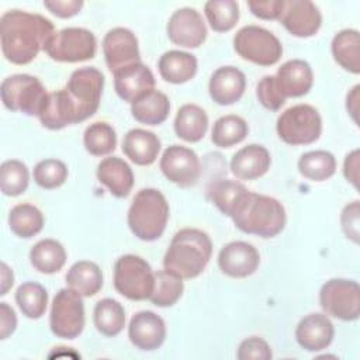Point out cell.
<instances>
[{
    "label": "cell",
    "mask_w": 360,
    "mask_h": 360,
    "mask_svg": "<svg viewBox=\"0 0 360 360\" xmlns=\"http://www.w3.org/2000/svg\"><path fill=\"white\" fill-rule=\"evenodd\" d=\"M53 34L52 21L41 14L8 10L0 18L1 52L14 65L32 62Z\"/></svg>",
    "instance_id": "6da1fadb"
},
{
    "label": "cell",
    "mask_w": 360,
    "mask_h": 360,
    "mask_svg": "<svg viewBox=\"0 0 360 360\" xmlns=\"http://www.w3.org/2000/svg\"><path fill=\"white\" fill-rule=\"evenodd\" d=\"M212 255L210 236L195 228H184L176 232L163 259L165 270L180 278H194L200 276Z\"/></svg>",
    "instance_id": "7a4b0ae2"
},
{
    "label": "cell",
    "mask_w": 360,
    "mask_h": 360,
    "mask_svg": "<svg viewBox=\"0 0 360 360\" xmlns=\"http://www.w3.org/2000/svg\"><path fill=\"white\" fill-rule=\"evenodd\" d=\"M232 221L245 233L274 238L284 229L287 215L278 200L250 191Z\"/></svg>",
    "instance_id": "3957f363"
},
{
    "label": "cell",
    "mask_w": 360,
    "mask_h": 360,
    "mask_svg": "<svg viewBox=\"0 0 360 360\" xmlns=\"http://www.w3.org/2000/svg\"><path fill=\"white\" fill-rule=\"evenodd\" d=\"M169 204L166 197L156 188L139 190L128 210V226L141 240L159 239L167 225Z\"/></svg>",
    "instance_id": "277c9868"
},
{
    "label": "cell",
    "mask_w": 360,
    "mask_h": 360,
    "mask_svg": "<svg viewBox=\"0 0 360 360\" xmlns=\"http://www.w3.org/2000/svg\"><path fill=\"white\" fill-rule=\"evenodd\" d=\"M114 287L128 300H149L155 287V273L141 256L124 255L114 264Z\"/></svg>",
    "instance_id": "5b68a950"
},
{
    "label": "cell",
    "mask_w": 360,
    "mask_h": 360,
    "mask_svg": "<svg viewBox=\"0 0 360 360\" xmlns=\"http://www.w3.org/2000/svg\"><path fill=\"white\" fill-rule=\"evenodd\" d=\"M277 135L288 145H309L319 139L322 118L309 104H297L280 114L276 124Z\"/></svg>",
    "instance_id": "8992f818"
},
{
    "label": "cell",
    "mask_w": 360,
    "mask_h": 360,
    "mask_svg": "<svg viewBox=\"0 0 360 360\" xmlns=\"http://www.w3.org/2000/svg\"><path fill=\"white\" fill-rule=\"evenodd\" d=\"M0 94L7 110L38 117L49 93L35 76L18 73L3 80Z\"/></svg>",
    "instance_id": "52a82bcc"
},
{
    "label": "cell",
    "mask_w": 360,
    "mask_h": 360,
    "mask_svg": "<svg viewBox=\"0 0 360 360\" xmlns=\"http://www.w3.org/2000/svg\"><path fill=\"white\" fill-rule=\"evenodd\" d=\"M236 53L260 66L276 65L283 55V45L269 30L259 25H245L233 37Z\"/></svg>",
    "instance_id": "ba28073f"
},
{
    "label": "cell",
    "mask_w": 360,
    "mask_h": 360,
    "mask_svg": "<svg viewBox=\"0 0 360 360\" xmlns=\"http://www.w3.org/2000/svg\"><path fill=\"white\" fill-rule=\"evenodd\" d=\"M44 51L56 62L76 63L93 59L97 52V39L86 28L69 27L55 32Z\"/></svg>",
    "instance_id": "9c48e42d"
},
{
    "label": "cell",
    "mask_w": 360,
    "mask_h": 360,
    "mask_svg": "<svg viewBox=\"0 0 360 360\" xmlns=\"http://www.w3.org/2000/svg\"><path fill=\"white\" fill-rule=\"evenodd\" d=\"M84 302L83 297L70 287L56 292L51 307L49 326L55 336L75 339L84 329Z\"/></svg>",
    "instance_id": "30bf717a"
},
{
    "label": "cell",
    "mask_w": 360,
    "mask_h": 360,
    "mask_svg": "<svg viewBox=\"0 0 360 360\" xmlns=\"http://www.w3.org/2000/svg\"><path fill=\"white\" fill-rule=\"evenodd\" d=\"M319 304L326 315L356 321L360 315V287L354 280L332 278L321 287Z\"/></svg>",
    "instance_id": "8fae6325"
},
{
    "label": "cell",
    "mask_w": 360,
    "mask_h": 360,
    "mask_svg": "<svg viewBox=\"0 0 360 360\" xmlns=\"http://www.w3.org/2000/svg\"><path fill=\"white\" fill-rule=\"evenodd\" d=\"M65 89L77 110L79 122H82L98 110L104 89V76L96 68H80L70 75Z\"/></svg>",
    "instance_id": "7c38bea8"
},
{
    "label": "cell",
    "mask_w": 360,
    "mask_h": 360,
    "mask_svg": "<svg viewBox=\"0 0 360 360\" xmlns=\"http://www.w3.org/2000/svg\"><path fill=\"white\" fill-rule=\"evenodd\" d=\"M160 170L167 180L180 186L191 187L201 176V163L194 150L181 145L165 149L160 158Z\"/></svg>",
    "instance_id": "4fadbf2b"
},
{
    "label": "cell",
    "mask_w": 360,
    "mask_h": 360,
    "mask_svg": "<svg viewBox=\"0 0 360 360\" xmlns=\"http://www.w3.org/2000/svg\"><path fill=\"white\" fill-rule=\"evenodd\" d=\"M169 39L183 48H198L207 38V27L201 14L191 7L176 10L166 25Z\"/></svg>",
    "instance_id": "5bb4252c"
},
{
    "label": "cell",
    "mask_w": 360,
    "mask_h": 360,
    "mask_svg": "<svg viewBox=\"0 0 360 360\" xmlns=\"http://www.w3.org/2000/svg\"><path fill=\"white\" fill-rule=\"evenodd\" d=\"M103 53L112 73L121 68L141 62L138 39L131 30L124 27L112 28L105 34L103 39Z\"/></svg>",
    "instance_id": "9a60e30c"
},
{
    "label": "cell",
    "mask_w": 360,
    "mask_h": 360,
    "mask_svg": "<svg viewBox=\"0 0 360 360\" xmlns=\"http://www.w3.org/2000/svg\"><path fill=\"white\" fill-rule=\"evenodd\" d=\"M280 21L291 35L309 38L319 31L322 15L319 8L309 0H284Z\"/></svg>",
    "instance_id": "2e32d148"
},
{
    "label": "cell",
    "mask_w": 360,
    "mask_h": 360,
    "mask_svg": "<svg viewBox=\"0 0 360 360\" xmlns=\"http://www.w3.org/2000/svg\"><path fill=\"white\" fill-rule=\"evenodd\" d=\"M260 264L257 249L243 240L226 243L218 255V266L221 271L233 278H245L253 274Z\"/></svg>",
    "instance_id": "e0dca14e"
},
{
    "label": "cell",
    "mask_w": 360,
    "mask_h": 360,
    "mask_svg": "<svg viewBox=\"0 0 360 360\" xmlns=\"http://www.w3.org/2000/svg\"><path fill=\"white\" fill-rule=\"evenodd\" d=\"M112 75L115 93L127 103L132 104L146 93L155 90V76L142 62L121 68Z\"/></svg>",
    "instance_id": "ac0fdd59"
},
{
    "label": "cell",
    "mask_w": 360,
    "mask_h": 360,
    "mask_svg": "<svg viewBox=\"0 0 360 360\" xmlns=\"http://www.w3.org/2000/svg\"><path fill=\"white\" fill-rule=\"evenodd\" d=\"M128 338L139 350L152 352L159 349L166 339L165 321L152 311L136 312L128 326Z\"/></svg>",
    "instance_id": "d6986e66"
},
{
    "label": "cell",
    "mask_w": 360,
    "mask_h": 360,
    "mask_svg": "<svg viewBox=\"0 0 360 360\" xmlns=\"http://www.w3.org/2000/svg\"><path fill=\"white\" fill-rule=\"evenodd\" d=\"M335 336V328L325 314H309L304 316L295 328L297 343L307 352H321L326 349Z\"/></svg>",
    "instance_id": "ffe728a7"
},
{
    "label": "cell",
    "mask_w": 360,
    "mask_h": 360,
    "mask_svg": "<svg viewBox=\"0 0 360 360\" xmlns=\"http://www.w3.org/2000/svg\"><path fill=\"white\" fill-rule=\"evenodd\" d=\"M276 84L281 96L288 97L305 96L314 84V73L308 62L302 59H291L284 62L274 76Z\"/></svg>",
    "instance_id": "44dd1931"
},
{
    "label": "cell",
    "mask_w": 360,
    "mask_h": 360,
    "mask_svg": "<svg viewBox=\"0 0 360 360\" xmlns=\"http://www.w3.org/2000/svg\"><path fill=\"white\" fill-rule=\"evenodd\" d=\"M246 77L235 66L218 68L208 83L211 98L219 105H231L240 100L245 93Z\"/></svg>",
    "instance_id": "7402d4cb"
},
{
    "label": "cell",
    "mask_w": 360,
    "mask_h": 360,
    "mask_svg": "<svg viewBox=\"0 0 360 360\" xmlns=\"http://www.w3.org/2000/svg\"><path fill=\"white\" fill-rule=\"evenodd\" d=\"M38 118L45 128L53 131L79 124L77 110L66 89L48 94Z\"/></svg>",
    "instance_id": "603a6c76"
},
{
    "label": "cell",
    "mask_w": 360,
    "mask_h": 360,
    "mask_svg": "<svg viewBox=\"0 0 360 360\" xmlns=\"http://www.w3.org/2000/svg\"><path fill=\"white\" fill-rule=\"evenodd\" d=\"M271 158L269 150L257 143H250L239 149L231 159L229 167L239 180H255L267 173Z\"/></svg>",
    "instance_id": "cb8c5ba5"
},
{
    "label": "cell",
    "mask_w": 360,
    "mask_h": 360,
    "mask_svg": "<svg viewBox=\"0 0 360 360\" xmlns=\"http://www.w3.org/2000/svg\"><path fill=\"white\" fill-rule=\"evenodd\" d=\"M97 179L117 198H125L134 187V173L131 166L117 158H104L97 166Z\"/></svg>",
    "instance_id": "d4e9b609"
},
{
    "label": "cell",
    "mask_w": 360,
    "mask_h": 360,
    "mask_svg": "<svg viewBox=\"0 0 360 360\" xmlns=\"http://www.w3.org/2000/svg\"><path fill=\"white\" fill-rule=\"evenodd\" d=\"M124 155L138 166L152 165L160 152V139L142 128L129 129L122 139Z\"/></svg>",
    "instance_id": "484cf974"
},
{
    "label": "cell",
    "mask_w": 360,
    "mask_h": 360,
    "mask_svg": "<svg viewBox=\"0 0 360 360\" xmlns=\"http://www.w3.org/2000/svg\"><path fill=\"white\" fill-rule=\"evenodd\" d=\"M250 191L242 183L229 179L215 180L208 187V197L212 204L229 218L242 207Z\"/></svg>",
    "instance_id": "4316f807"
},
{
    "label": "cell",
    "mask_w": 360,
    "mask_h": 360,
    "mask_svg": "<svg viewBox=\"0 0 360 360\" xmlns=\"http://www.w3.org/2000/svg\"><path fill=\"white\" fill-rule=\"evenodd\" d=\"M158 68L163 80L173 84H181L195 76L198 62L197 58L188 52L167 51L160 56Z\"/></svg>",
    "instance_id": "83f0119b"
},
{
    "label": "cell",
    "mask_w": 360,
    "mask_h": 360,
    "mask_svg": "<svg viewBox=\"0 0 360 360\" xmlns=\"http://www.w3.org/2000/svg\"><path fill=\"white\" fill-rule=\"evenodd\" d=\"M330 49L340 68L354 75L360 73V34L357 30L339 31L332 39Z\"/></svg>",
    "instance_id": "f1b7e54d"
},
{
    "label": "cell",
    "mask_w": 360,
    "mask_h": 360,
    "mask_svg": "<svg viewBox=\"0 0 360 360\" xmlns=\"http://www.w3.org/2000/svg\"><path fill=\"white\" fill-rule=\"evenodd\" d=\"M208 129L207 112L195 104H184L179 108L174 118V132L186 142H198Z\"/></svg>",
    "instance_id": "f546056e"
},
{
    "label": "cell",
    "mask_w": 360,
    "mask_h": 360,
    "mask_svg": "<svg viewBox=\"0 0 360 360\" xmlns=\"http://www.w3.org/2000/svg\"><path fill=\"white\" fill-rule=\"evenodd\" d=\"M170 111L167 96L159 90H152L131 104L132 117L145 125H159L166 121Z\"/></svg>",
    "instance_id": "4dcf8cb0"
},
{
    "label": "cell",
    "mask_w": 360,
    "mask_h": 360,
    "mask_svg": "<svg viewBox=\"0 0 360 360\" xmlns=\"http://www.w3.org/2000/svg\"><path fill=\"white\" fill-rule=\"evenodd\" d=\"M66 284L82 297H93L103 287L101 269L94 262L79 260L68 270Z\"/></svg>",
    "instance_id": "1f68e13d"
},
{
    "label": "cell",
    "mask_w": 360,
    "mask_h": 360,
    "mask_svg": "<svg viewBox=\"0 0 360 360\" xmlns=\"http://www.w3.org/2000/svg\"><path fill=\"white\" fill-rule=\"evenodd\" d=\"M32 267L42 274L58 273L66 263V250L55 239H42L37 242L30 252Z\"/></svg>",
    "instance_id": "d6a6232c"
},
{
    "label": "cell",
    "mask_w": 360,
    "mask_h": 360,
    "mask_svg": "<svg viewBox=\"0 0 360 360\" xmlns=\"http://www.w3.org/2000/svg\"><path fill=\"white\" fill-rule=\"evenodd\" d=\"M44 214L32 204H17L8 214V226L18 238L30 239L44 228Z\"/></svg>",
    "instance_id": "836d02e7"
},
{
    "label": "cell",
    "mask_w": 360,
    "mask_h": 360,
    "mask_svg": "<svg viewBox=\"0 0 360 360\" xmlns=\"http://www.w3.org/2000/svg\"><path fill=\"white\" fill-rule=\"evenodd\" d=\"M93 321L101 335L117 336L125 326V309L112 298L100 300L94 307Z\"/></svg>",
    "instance_id": "e575fe53"
},
{
    "label": "cell",
    "mask_w": 360,
    "mask_h": 360,
    "mask_svg": "<svg viewBox=\"0 0 360 360\" xmlns=\"http://www.w3.org/2000/svg\"><path fill=\"white\" fill-rule=\"evenodd\" d=\"M249 132L246 121L235 114L219 117L211 132V141L218 148H231L240 143Z\"/></svg>",
    "instance_id": "d590c367"
},
{
    "label": "cell",
    "mask_w": 360,
    "mask_h": 360,
    "mask_svg": "<svg viewBox=\"0 0 360 360\" xmlns=\"http://www.w3.org/2000/svg\"><path fill=\"white\" fill-rule=\"evenodd\" d=\"M298 172L308 180L325 181L336 172V159L328 150H311L301 155Z\"/></svg>",
    "instance_id": "8d00e7d4"
},
{
    "label": "cell",
    "mask_w": 360,
    "mask_h": 360,
    "mask_svg": "<svg viewBox=\"0 0 360 360\" xmlns=\"http://www.w3.org/2000/svg\"><path fill=\"white\" fill-rule=\"evenodd\" d=\"M15 302L22 315L30 319H39L46 311L48 292L39 283L27 281L17 288Z\"/></svg>",
    "instance_id": "74e56055"
},
{
    "label": "cell",
    "mask_w": 360,
    "mask_h": 360,
    "mask_svg": "<svg viewBox=\"0 0 360 360\" xmlns=\"http://www.w3.org/2000/svg\"><path fill=\"white\" fill-rule=\"evenodd\" d=\"M183 290V278L167 270H160L155 273V287L149 300L156 307H172L180 300Z\"/></svg>",
    "instance_id": "f35d334b"
},
{
    "label": "cell",
    "mask_w": 360,
    "mask_h": 360,
    "mask_svg": "<svg viewBox=\"0 0 360 360\" xmlns=\"http://www.w3.org/2000/svg\"><path fill=\"white\" fill-rule=\"evenodd\" d=\"M204 13L214 31L226 32L239 20V4L233 0H210L204 4Z\"/></svg>",
    "instance_id": "ab89813d"
},
{
    "label": "cell",
    "mask_w": 360,
    "mask_h": 360,
    "mask_svg": "<svg viewBox=\"0 0 360 360\" xmlns=\"http://www.w3.org/2000/svg\"><path fill=\"white\" fill-rule=\"evenodd\" d=\"M83 143L90 155L105 156L114 152L117 146V134L107 122H93L84 131Z\"/></svg>",
    "instance_id": "60d3db41"
},
{
    "label": "cell",
    "mask_w": 360,
    "mask_h": 360,
    "mask_svg": "<svg viewBox=\"0 0 360 360\" xmlns=\"http://www.w3.org/2000/svg\"><path fill=\"white\" fill-rule=\"evenodd\" d=\"M30 184V172L25 163L17 159H10L1 163L0 187L1 193L8 197L22 194Z\"/></svg>",
    "instance_id": "b9f144b4"
},
{
    "label": "cell",
    "mask_w": 360,
    "mask_h": 360,
    "mask_svg": "<svg viewBox=\"0 0 360 360\" xmlns=\"http://www.w3.org/2000/svg\"><path fill=\"white\" fill-rule=\"evenodd\" d=\"M34 181L45 190L60 187L68 179V166L58 159H44L34 167Z\"/></svg>",
    "instance_id": "7bdbcfd3"
},
{
    "label": "cell",
    "mask_w": 360,
    "mask_h": 360,
    "mask_svg": "<svg viewBox=\"0 0 360 360\" xmlns=\"http://www.w3.org/2000/svg\"><path fill=\"white\" fill-rule=\"evenodd\" d=\"M256 96L260 104L271 111H277L285 103V98L281 96L274 76H264L256 86Z\"/></svg>",
    "instance_id": "ee69618b"
},
{
    "label": "cell",
    "mask_w": 360,
    "mask_h": 360,
    "mask_svg": "<svg viewBox=\"0 0 360 360\" xmlns=\"http://www.w3.org/2000/svg\"><path fill=\"white\" fill-rule=\"evenodd\" d=\"M236 357L239 360H270L273 353L264 339L252 336L240 342Z\"/></svg>",
    "instance_id": "f6af8a7d"
},
{
    "label": "cell",
    "mask_w": 360,
    "mask_h": 360,
    "mask_svg": "<svg viewBox=\"0 0 360 360\" xmlns=\"http://www.w3.org/2000/svg\"><path fill=\"white\" fill-rule=\"evenodd\" d=\"M340 225L347 239L354 243L360 242V204L357 200L345 205L340 214Z\"/></svg>",
    "instance_id": "bcb514c9"
},
{
    "label": "cell",
    "mask_w": 360,
    "mask_h": 360,
    "mask_svg": "<svg viewBox=\"0 0 360 360\" xmlns=\"http://www.w3.org/2000/svg\"><path fill=\"white\" fill-rule=\"evenodd\" d=\"M248 7L252 11V14L262 20H280L283 8H284V0H250L248 1Z\"/></svg>",
    "instance_id": "7dc6e473"
},
{
    "label": "cell",
    "mask_w": 360,
    "mask_h": 360,
    "mask_svg": "<svg viewBox=\"0 0 360 360\" xmlns=\"http://www.w3.org/2000/svg\"><path fill=\"white\" fill-rule=\"evenodd\" d=\"M82 0H45L44 6L59 18H70L80 13L83 7Z\"/></svg>",
    "instance_id": "c3c4849f"
},
{
    "label": "cell",
    "mask_w": 360,
    "mask_h": 360,
    "mask_svg": "<svg viewBox=\"0 0 360 360\" xmlns=\"http://www.w3.org/2000/svg\"><path fill=\"white\" fill-rule=\"evenodd\" d=\"M17 328V315L7 302H0V339L4 340L14 333Z\"/></svg>",
    "instance_id": "681fc988"
},
{
    "label": "cell",
    "mask_w": 360,
    "mask_h": 360,
    "mask_svg": "<svg viewBox=\"0 0 360 360\" xmlns=\"http://www.w3.org/2000/svg\"><path fill=\"white\" fill-rule=\"evenodd\" d=\"M359 162H360L359 149H354L350 153H347L343 162V174L346 180L353 184L354 188H359Z\"/></svg>",
    "instance_id": "f907efd6"
},
{
    "label": "cell",
    "mask_w": 360,
    "mask_h": 360,
    "mask_svg": "<svg viewBox=\"0 0 360 360\" xmlns=\"http://www.w3.org/2000/svg\"><path fill=\"white\" fill-rule=\"evenodd\" d=\"M359 90H360V86L356 84V86L347 93V97H346V108H347V112H349V115L352 117V120H353L356 124L359 122V120H357V115H359V100H360Z\"/></svg>",
    "instance_id": "816d5d0a"
},
{
    "label": "cell",
    "mask_w": 360,
    "mask_h": 360,
    "mask_svg": "<svg viewBox=\"0 0 360 360\" xmlns=\"http://www.w3.org/2000/svg\"><path fill=\"white\" fill-rule=\"evenodd\" d=\"M13 284H14L13 270L3 262L1 263V290H0V294L6 295L7 291L13 287Z\"/></svg>",
    "instance_id": "f5cc1de1"
}]
</instances>
